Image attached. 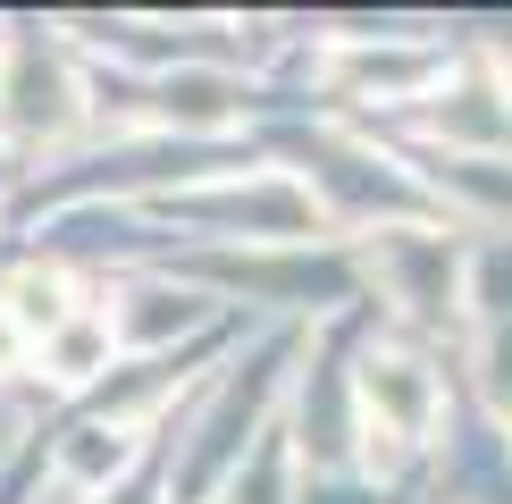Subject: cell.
Returning a JSON list of instances; mask_svg holds the SVG:
<instances>
[{
    "label": "cell",
    "mask_w": 512,
    "mask_h": 504,
    "mask_svg": "<svg viewBox=\"0 0 512 504\" xmlns=\"http://www.w3.org/2000/svg\"><path fill=\"white\" fill-rule=\"evenodd\" d=\"M110 353H118V336H110V311L101 303H84V311H68L51 336L34 345V362L59 378V387H93L101 370H110Z\"/></svg>",
    "instance_id": "2"
},
{
    "label": "cell",
    "mask_w": 512,
    "mask_h": 504,
    "mask_svg": "<svg viewBox=\"0 0 512 504\" xmlns=\"http://www.w3.org/2000/svg\"><path fill=\"white\" fill-rule=\"evenodd\" d=\"M110 311V336L118 345H160L168 328H194L202 320V303L185 286H168V278H135V286H118V303H101Z\"/></svg>",
    "instance_id": "3"
},
{
    "label": "cell",
    "mask_w": 512,
    "mask_h": 504,
    "mask_svg": "<svg viewBox=\"0 0 512 504\" xmlns=\"http://www.w3.org/2000/svg\"><path fill=\"white\" fill-rule=\"evenodd\" d=\"M9 177H17V168H9V152H0V185H9Z\"/></svg>",
    "instance_id": "5"
},
{
    "label": "cell",
    "mask_w": 512,
    "mask_h": 504,
    "mask_svg": "<svg viewBox=\"0 0 512 504\" xmlns=\"http://www.w3.org/2000/svg\"><path fill=\"white\" fill-rule=\"evenodd\" d=\"M17 362H26V336H17V320H9V311H0V378H9Z\"/></svg>",
    "instance_id": "4"
},
{
    "label": "cell",
    "mask_w": 512,
    "mask_h": 504,
    "mask_svg": "<svg viewBox=\"0 0 512 504\" xmlns=\"http://www.w3.org/2000/svg\"><path fill=\"white\" fill-rule=\"evenodd\" d=\"M361 412H370V437L412 446V437L429 429V412H437V387H429V370L403 362V353H370V362H361Z\"/></svg>",
    "instance_id": "1"
}]
</instances>
